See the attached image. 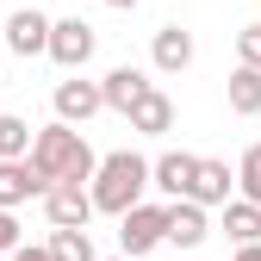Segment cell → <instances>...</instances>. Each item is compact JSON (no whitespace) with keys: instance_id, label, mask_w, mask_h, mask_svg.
I'll use <instances>...</instances> for the list:
<instances>
[{"instance_id":"obj_5","label":"cell","mask_w":261,"mask_h":261,"mask_svg":"<svg viewBox=\"0 0 261 261\" xmlns=\"http://www.w3.org/2000/svg\"><path fill=\"white\" fill-rule=\"evenodd\" d=\"M44 212H50V224H87L100 205H93V187L87 180H56L44 193Z\"/></svg>"},{"instance_id":"obj_20","label":"cell","mask_w":261,"mask_h":261,"mask_svg":"<svg viewBox=\"0 0 261 261\" xmlns=\"http://www.w3.org/2000/svg\"><path fill=\"white\" fill-rule=\"evenodd\" d=\"M237 56L249 62V69H261V25H243L237 31Z\"/></svg>"},{"instance_id":"obj_8","label":"cell","mask_w":261,"mask_h":261,"mask_svg":"<svg viewBox=\"0 0 261 261\" xmlns=\"http://www.w3.org/2000/svg\"><path fill=\"white\" fill-rule=\"evenodd\" d=\"M100 106H106V87L100 81H62L56 87V118H69V124H87Z\"/></svg>"},{"instance_id":"obj_11","label":"cell","mask_w":261,"mask_h":261,"mask_svg":"<svg viewBox=\"0 0 261 261\" xmlns=\"http://www.w3.org/2000/svg\"><path fill=\"white\" fill-rule=\"evenodd\" d=\"M130 130H143V137H168V130H174V100L149 87L143 100L130 106Z\"/></svg>"},{"instance_id":"obj_1","label":"cell","mask_w":261,"mask_h":261,"mask_svg":"<svg viewBox=\"0 0 261 261\" xmlns=\"http://www.w3.org/2000/svg\"><path fill=\"white\" fill-rule=\"evenodd\" d=\"M143 187H155V162L130 155V149H112V155H100V168H93V205L124 218L130 205H143Z\"/></svg>"},{"instance_id":"obj_16","label":"cell","mask_w":261,"mask_h":261,"mask_svg":"<svg viewBox=\"0 0 261 261\" xmlns=\"http://www.w3.org/2000/svg\"><path fill=\"white\" fill-rule=\"evenodd\" d=\"M50 255H56V261H100V255H93V237H87V224H56V237H50Z\"/></svg>"},{"instance_id":"obj_7","label":"cell","mask_w":261,"mask_h":261,"mask_svg":"<svg viewBox=\"0 0 261 261\" xmlns=\"http://www.w3.org/2000/svg\"><path fill=\"white\" fill-rule=\"evenodd\" d=\"M7 50H13V56H50V19L31 13V7L13 13V19H7Z\"/></svg>"},{"instance_id":"obj_18","label":"cell","mask_w":261,"mask_h":261,"mask_svg":"<svg viewBox=\"0 0 261 261\" xmlns=\"http://www.w3.org/2000/svg\"><path fill=\"white\" fill-rule=\"evenodd\" d=\"M19 155H31V124L0 112V162H19Z\"/></svg>"},{"instance_id":"obj_12","label":"cell","mask_w":261,"mask_h":261,"mask_svg":"<svg viewBox=\"0 0 261 261\" xmlns=\"http://www.w3.org/2000/svg\"><path fill=\"white\" fill-rule=\"evenodd\" d=\"M230 187H237L230 162H199V174H193V193H187V199H199V205H230Z\"/></svg>"},{"instance_id":"obj_3","label":"cell","mask_w":261,"mask_h":261,"mask_svg":"<svg viewBox=\"0 0 261 261\" xmlns=\"http://www.w3.org/2000/svg\"><path fill=\"white\" fill-rule=\"evenodd\" d=\"M118 243L124 255H149L155 243H168V205H130L118 218Z\"/></svg>"},{"instance_id":"obj_15","label":"cell","mask_w":261,"mask_h":261,"mask_svg":"<svg viewBox=\"0 0 261 261\" xmlns=\"http://www.w3.org/2000/svg\"><path fill=\"white\" fill-rule=\"evenodd\" d=\"M224 237L230 243H261V205L255 199H230L224 205Z\"/></svg>"},{"instance_id":"obj_17","label":"cell","mask_w":261,"mask_h":261,"mask_svg":"<svg viewBox=\"0 0 261 261\" xmlns=\"http://www.w3.org/2000/svg\"><path fill=\"white\" fill-rule=\"evenodd\" d=\"M230 112H261V69H249V62H243V69L230 75Z\"/></svg>"},{"instance_id":"obj_13","label":"cell","mask_w":261,"mask_h":261,"mask_svg":"<svg viewBox=\"0 0 261 261\" xmlns=\"http://www.w3.org/2000/svg\"><path fill=\"white\" fill-rule=\"evenodd\" d=\"M100 87H106V106L130 118V106H137L143 93H149V75H143V69H112V75H106Z\"/></svg>"},{"instance_id":"obj_10","label":"cell","mask_w":261,"mask_h":261,"mask_svg":"<svg viewBox=\"0 0 261 261\" xmlns=\"http://www.w3.org/2000/svg\"><path fill=\"white\" fill-rule=\"evenodd\" d=\"M205 237H212L205 205H199V199H174V205H168V243H180V249H199Z\"/></svg>"},{"instance_id":"obj_2","label":"cell","mask_w":261,"mask_h":261,"mask_svg":"<svg viewBox=\"0 0 261 261\" xmlns=\"http://www.w3.org/2000/svg\"><path fill=\"white\" fill-rule=\"evenodd\" d=\"M31 162H38L50 180H93V168H100V155L87 149V137H81L69 118L31 137Z\"/></svg>"},{"instance_id":"obj_4","label":"cell","mask_w":261,"mask_h":261,"mask_svg":"<svg viewBox=\"0 0 261 261\" xmlns=\"http://www.w3.org/2000/svg\"><path fill=\"white\" fill-rule=\"evenodd\" d=\"M56 180L38 168V162H31V155H19V162H0V205H25V199H44V193H50Z\"/></svg>"},{"instance_id":"obj_22","label":"cell","mask_w":261,"mask_h":261,"mask_svg":"<svg viewBox=\"0 0 261 261\" xmlns=\"http://www.w3.org/2000/svg\"><path fill=\"white\" fill-rule=\"evenodd\" d=\"M13 261H56L50 249H13Z\"/></svg>"},{"instance_id":"obj_6","label":"cell","mask_w":261,"mask_h":261,"mask_svg":"<svg viewBox=\"0 0 261 261\" xmlns=\"http://www.w3.org/2000/svg\"><path fill=\"white\" fill-rule=\"evenodd\" d=\"M50 56L62 62V69H81V62L93 56V25L87 19H56L50 25Z\"/></svg>"},{"instance_id":"obj_21","label":"cell","mask_w":261,"mask_h":261,"mask_svg":"<svg viewBox=\"0 0 261 261\" xmlns=\"http://www.w3.org/2000/svg\"><path fill=\"white\" fill-rule=\"evenodd\" d=\"M19 249V224H13V212L0 205V255H13Z\"/></svg>"},{"instance_id":"obj_23","label":"cell","mask_w":261,"mask_h":261,"mask_svg":"<svg viewBox=\"0 0 261 261\" xmlns=\"http://www.w3.org/2000/svg\"><path fill=\"white\" fill-rule=\"evenodd\" d=\"M237 261H261V243H237Z\"/></svg>"},{"instance_id":"obj_24","label":"cell","mask_w":261,"mask_h":261,"mask_svg":"<svg viewBox=\"0 0 261 261\" xmlns=\"http://www.w3.org/2000/svg\"><path fill=\"white\" fill-rule=\"evenodd\" d=\"M106 7H118V13H130V7H137V0H106Z\"/></svg>"},{"instance_id":"obj_9","label":"cell","mask_w":261,"mask_h":261,"mask_svg":"<svg viewBox=\"0 0 261 261\" xmlns=\"http://www.w3.org/2000/svg\"><path fill=\"white\" fill-rule=\"evenodd\" d=\"M193 174H199V155L168 149V155L155 162V193H162V199H187V193H193Z\"/></svg>"},{"instance_id":"obj_19","label":"cell","mask_w":261,"mask_h":261,"mask_svg":"<svg viewBox=\"0 0 261 261\" xmlns=\"http://www.w3.org/2000/svg\"><path fill=\"white\" fill-rule=\"evenodd\" d=\"M237 187H243V199H255V205H261V143H249V149H243V162H237Z\"/></svg>"},{"instance_id":"obj_14","label":"cell","mask_w":261,"mask_h":261,"mask_svg":"<svg viewBox=\"0 0 261 261\" xmlns=\"http://www.w3.org/2000/svg\"><path fill=\"white\" fill-rule=\"evenodd\" d=\"M149 56H155V69H162V75H180L187 62H193V38H187L180 25H162V31H155V50H149Z\"/></svg>"}]
</instances>
